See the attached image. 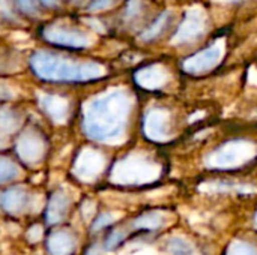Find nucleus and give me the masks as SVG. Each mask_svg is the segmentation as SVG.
<instances>
[{
  "label": "nucleus",
  "instance_id": "10",
  "mask_svg": "<svg viewBox=\"0 0 257 255\" xmlns=\"http://www.w3.org/2000/svg\"><path fill=\"white\" fill-rule=\"evenodd\" d=\"M114 0H92L89 9L90 11H99V9H104L107 6H110Z\"/></svg>",
  "mask_w": 257,
  "mask_h": 255
},
{
  "label": "nucleus",
  "instance_id": "7",
  "mask_svg": "<svg viewBox=\"0 0 257 255\" xmlns=\"http://www.w3.org/2000/svg\"><path fill=\"white\" fill-rule=\"evenodd\" d=\"M142 9H143V5H142L140 0H128V5L125 8V18L128 21L136 20L140 15Z\"/></svg>",
  "mask_w": 257,
  "mask_h": 255
},
{
  "label": "nucleus",
  "instance_id": "3",
  "mask_svg": "<svg viewBox=\"0 0 257 255\" xmlns=\"http://www.w3.org/2000/svg\"><path fill=\"white\" fill-rule=\"evenodd\" d=\"M208 27V17L200 8H191L185 12L178 32L175 33V44H185L199 39Z\"/></svg>",
  "mask_w": 257,
  "mask_h": 255
},
{
  "label": "nucleus",
  "instance_id": "1",
  "mask_svg": "<svg viewBox=\"0 0 257 255\" xmlns=\"http://www.w3.org/2000/svg\"><path fill=\"white\" fill-rule=\"evenodd\" d=\"M32 68L38 77L50 81H86L98 78L104 72L96 63H75L47 51L33 54Z\"/></svg>",
  "mask_w": 257,
  "mask_h": 255
},
{
  "label": "nucleus",
  "instance_id": "6",
  "mask_svg": "<svg viewBox=\"0 0 257 255\" xmlns=\"http://www.w3.org/2000/svg\"><path fill=\"white\" fill-rule=\"evenodd\" d=\"M137 80L142 81L143 84H149V83H157L160 84L163 80H164V72L157 68V66H151V68H146L143 69L139 75H137Z\"/></svg>",
  "mask_w": 257,
  "mask_h": 255
},
{
  "label": "nucleus",
  "instance_id": "9",
  "mask_svg": "<svg viewBox=\"0 0 257 255\" xmlns=\"http://www.w3.org/2000/svg\"><path fill=\"white\" fill-rule=\"evenodd\" d=\"M15 3L24 14H35L36 12V2L35 0H15Z\"/></svg>",
  "mask_w": 257,
  "mask_h": 255
},
{
  "label": "nucleus",
  "instance_id": "11",
  "mask_svg": "<svg viewBox=\"0 0 257 255\" xmlns=\"http://www.w3.org/2000/svg\"><path fill=\"white\" fill-rule=\"evenodd\" d=\"M39 2H41V5L45 6V8H56V6L59 5L60 0H39Z\"/></svg>",
  "mask_w": 257,
  "mask_h": 255
},
{
  "label": "nucleus",
  "instance_id": "5",
  "mask_svg": "<svg viewBox=\"0 0 257 255\" xmlns=\"http://www.w3.org/2000/svg\"><path fill=\"white\" fill-rule=\"evenodd\" d=\"M170 17H172V14L169 12V11H164L143 33H142V39L143 41H154L155 38H158L163 32H164V29L167 27V24L170 23Z\"/></svg>",
  "mask_w": 257,
  "mask_h": 255
},
{
  "label": "nucleus",
  "instance_id": "12",
  "mask_svg": "<svg viewBox=\"0 0 257 255\" xmlns=\"http://www.w3.org/2000/svg\"><path fill=\"white\" fill-rule=\"evenodd\" d=\"M224 2H230V3H233V2H239V0H224Z\"/></svg>",
  "mask_w": 257,
  "mask_h": 255
},
{
  "label": "nucleus",
  "instance_id": "8",
  "mask_svg": "<svg viewBox=\"0 0 257 255\" xmlns=\"http://www.w3.org/2000/svg\"><path fill=\"white\" fill-rule=\"evenodd\" d=\"M170 249L173 255H194L191 246L185 243L184 240H173V243L170 245Z\"/></svg>",
  "mask_w": 257,
  "mask_h": 255
},
{
  "label": "nucleus",
  "instance_id": "2",
  "mask_svg": "<svg viewBox=\"0 0 257 255\" xmlns=\"http://www.w3.org/2000/svg\"><path fill=\"white\" fill-rule=\"evenodd\" d=\"M42 36L53 45L80 50L89 45V39L84 33L65 24H50L42 29Z\"/></svg>",
  "mask_w": 257,
  "mask_h": 255
},
{
  "label": "nucleus",
  "instance_id": "4",
  "mask_svg": "<svg viewBox=\"0 0 257 255\" xmlns=\"http://www.w3.org/2000/svg\"><path fill=\"white\" fill-rule=\"evenodd\" d=\"M224 51V45L223 42H215L214 45L199 51L197 54H194L193 57L187 59L184 62V68L187 72L191 74H200V72H206L209 69H212L221 59Z\"/></svg>",
  "mask_w": 257,
  "mask_h": 255
}]
</instances>
